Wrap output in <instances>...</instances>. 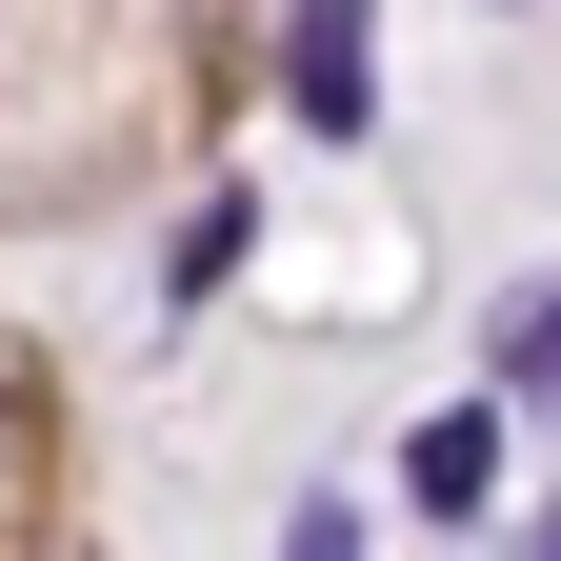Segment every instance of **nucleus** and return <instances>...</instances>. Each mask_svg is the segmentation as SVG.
Masks as SVG:
<instances>
[{"instance_id": "7ed1b4c3", "label": "nucleus", "mask_w": 561, "mask_h": 561, "mask_svg": "<svg viewBox=\"0 0 561 561\" xmlns=\"http://www.w3.org/2000/svg\"><path fill=\"white\" fill-rule=\"evenodd\" d=\"M502 362H522V381H561V280H541V301L502 321Z\"/></svg>"}, {"instance_id": "20e7f679", "label": "nucleus", "mask_w": 561, "mask_h": 561, "mask_svg": "<svg viewBox=\"0 0 561 561\" xmlns=\"http://www.w3.org/2000/svg\"><path fill=\"white\" fill-rule=\"evenodd\" d=\"M0 481H21V421H0Z\"/></svg>"}, {"instance_id": "f03ea898", "label": "nucleus", "mask_w": 561, "mask_h": 561, "mask_svg": "<svg viewBox=\"0 0 561 561\" xmlns=\"http://www.w3.org/2000/svg\"><path fill=\"white\" fill-rule=\"evenodd\" d=\"M401 481H421V502H442V522H481V481H502V421H421V442H401Z\"/></svg>"}, {"instance_id": "f257e3e1", "label": "nucleus", "mask_w": 561, "mask_h": 561, "mask_svg": "<svg viewBox=\"0 0 561 561\" xmlns=\"http://www.w3.org/2000/svg\"><path fill=\"white\" fill-rule=\"evenodd\" d=\"M280 101H301L321 140L362 121V0H301V21H280Z\"/></svg>"}]
</instances>
